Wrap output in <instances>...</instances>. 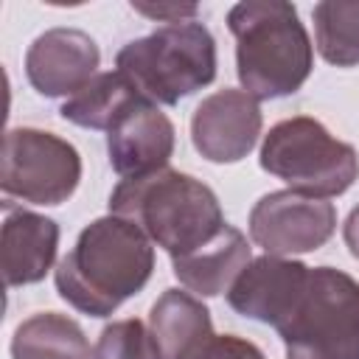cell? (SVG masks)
<instances>
[{"label": "cell", "instance_id": "e0dca14e", "mask_svg": "<svg viewBox=\"0 0 359 359\" xmlns=\"http://www.w3.org/2000/svg\"><path fill=\"white\" fill-rule=\"evenodd\" d=\"M140 98L143 95H137V90L118 70L95 73L76 95H70L62 104L59 115L76 126L109 132L112 123Z\"/></svg>", "mask_w": 359, "mask_h": 359}, {"label": "cell", "instance_id": "3957f363", "mask_svg": "<svg viewBox=\"0 0 359 359\" xmlns=\"http://www.w3.org/2000/svg\"><path fill=\"white\" fill-rule=\"evenodd\" d=\"M109 213L137 224L171 258L202 247L224 227L216 194L202 180L174 168L121 180L109 196Z\"/></svg>", "mask_w": 359, "mask_h": 359}, {"label": "cell", "instance_id": "9a60e30c", "mask_svg": "<svg viewBox=\"0 0 359 359\" xmlns=\"http://www.w3.org/2000/svg\"><path fill=\"white\" fill-rule=\"evenodd\" d=\"M149 331L163 359H188L205 339L213 337L208 306L191 292L165 289L149 311Z\"/></svg>", "mask_w": 359, "mask_h": 359}, {"label": "cell", "instance_id": "52a82bcc", "mask_svg": "<svg viewBox=\"0 0 359 359\" xmlns=\"http://www.w3.org/2000/svg\"><path fill=\"white\" fill-rule=\"evenodd\" d=\"M81 180V157L73 143L53 132L20 126L3 140L0 188L6 202L62 205L73 196Z\"/></svg>", "mask_w": 359, "mask_h": 359}, {"label": "cell", "instance_id": "9c48e42d", "mask_svg": "<svg viewBox=\"0 0 359 359\" xmlns=\"http://www.w3.org/2000/svg\"><path fill=\"white\" fill-rule=\"evenodd\" d=\"M261 107L244 93L224 87L194 109L191 140L194 149L210 163H238L252 151L261 135Z\"/></svg>", "mask_w": 359, "mask_h": 359}, {"label": "cell", "instance_id": "8992f818", "mask_svg": "<svg viewBox=\"0 0 359 359\" xmlns=\"http://www.w3.org/2000/svg\"><path fill=\"white\" fill-rule=\"evenodd\" d=\"M261 168L289 191L328 199L345 194L359 177L356 149L337 140L320 121L294 115L269 129L261 143Z\"/></svg>", "mask_w": 359, "mask_h": 359}, {"label": "cell", "instance_id": "6da1fadb", "mask_svg": "<svg viewBox=\"0 0 359 359\" xmlns=\"http://www.w3.org/2000/svg\"><path fill=\"white\" fill-rule=\"evenodd\" d=\"M151 269L154 250L149 236L109 213L79 233L73 250L59 261L53 280L59 297L76 311L107 317L149 283Z\"/></svg>", "mask_w": 359, "mask_h": 359}, {"label": "cell", "instance_id": "5bb4252c", "mask_svg": "<svg viewBox=\"0 0 359 359\" xmlns=\"http://www.w3.org/2000/svg\"><path fill=\"white\" fill-rule=\"evenodd\" d=\"M171 261H174L177 280L188 292L199 297H216L233 286V280L241 275V269L252 258H250V244L244 233L236 230L233 224H224L210 241Z\"/></svg>", "mask_w": 359, "mask_h": 359}, {"label": "cell", "instance_id": "30bf717a", "mask_svg": "<svg viewBox=\"0 0 359 359\" xmlns=\"http://www.w3.org/2000/svg\"><path fill=\"white\" fill-rule=\"evenodd\" d=\"M101 62L98 45L79 28H50L39 34L25 53V76L45 98L76 95Z\"/></svg>", "mask_w": 359, "mask_h": 359}, {"label": "cell", "instance_id": "ffe728a7", "mask_svg": "<svg viewBox=\"0 0 359 359\" xmlns=\"http://www.w3.org/2000/svg\"><path fill=\"white\" fill-rule=\"evenodd\" d=\"M188 359H264L261 348L233 334H213Z\"/></svg>", "mask_w": 359, "mask_h": 359}, {"label": "cell", "instance_id": "7402d4cb", "mask_svg": "<svg viewBox=\"0 0 359 359\" xmlns=\"http://www.w3.org/2000/svg\"><path fill=\"white\" fill-rule=\"evenodd\" d=\"M342 236H345V244L351 250V255L359 261V205L348 213L345 219V227H342Z\"/></svg>", "mask_w": 359, "mask_h": 359}, {"label": "cell", "instance_id": "5b68a950", "mask_svg": "<svg viewBox=\"0 0 359 359\" xmlns=\"http://www.w3.org/2000/svg\"><path fill=\"white\" fill-rule=\"evenodd\" d=\"M275 331L286 359H359V283L334 266L309 269L306 289Z\"/></svg>", "mask_w": 359, "mask_h": 359}, {"label": "cell", "instance_id": "d6986e66", "mask_svg": "<svg viewBox=\"0 0 359 359\" xmlns=\"http://www.w3.org/2000/svg\"><path fill=\"white\" fill-rule=\"evenodd\" d=\"M93 359H163V353L151 331L140 320L129 317V320L109 323L101 331Z\"/></svg>", "mask_w": 359, "mask_h": 359}, {"label": "cell", "instance_id": "8fae6325", "mask_svg": "<svg viewBox=\"0 0 359 359\" xmlns=\"http://www.w3.org/2000/svg\"><path fill=\"white\" fill-rule=\"evenodd\" d=\"M107 151L115 174L123 180L168 168L174 154V123L157 104L140 98L107 132Z\"/></svg>", "mask_w": 359, "mask_h": 359}, {"label": "cell", "instance_id": "ac0fdd59", "mask_svg": "<svg viewBox=\"0 0 359 359\" xmlns=\"http://www.w3.org/2000/svg\"><path fill=\"white\" fill-rule=\"evenodd\" d=\"M317 50L328 65H359V0H323L311 8Z\"/></svg>", "mask_w": 359, "mask_h": 359}, {"label": "cell", "instance_id": "7a4b0ae2", "mask_svg": "<svg viewBox=\"0 0 359 359\" xmlns=\"http://www.w3.org/2000/svg\"><path fill=\"white\" fill-rule=\"evenodd\" d=\"M227 28L236 36L238 81L255 101L283 98L306 84L314 50L292 3H236L227 14Z\"/></svg>", "mask_w": 359, "mask_h": 359}, {"label": "cell", "instance_id": "277c9868", "mask_svg": "<svg viewBox=\"0 0 359 359\" xmlns=\"http://www.w3.org/2000/svg\"><path fill=\"white\" fill-rule=\"evenodd\" d=\"M118 73L151 104H180L216 79V39L196 22H174L126 42L115 56Z\"/></svg>", "mask_w": 359, "mask_h": 359}, {"label": "cell", "instance_id": "ba28073f", "mask_svg": "<svg viewBox=\"0 0 359 359\" xmlns=\"http://www.w3.org/2000/svg\"><path fill=\"white\" fill-rule=\"evenodd\" d=\"M337 230L331 202L297 191H272L250 210V236L266 255H294L320 250Z\"/></svg>", "mask_w": 359, "mask_h": 359}, {"label": "cell", "instance_id": "2e32d148", "mask_svg": "<svg viewBox=\"0 0 359 359\" xmlns=\"http://www.w3.org/2000/svg\"><path fill=\"white\" fill-rule=\"evenodd\" d=\"M14 359H93L81 325L56 311H39L22 320L11 337Z\"/></svg>", "mask_w": 359, "mask_h": 359}, {"label": "cell", "instance_id": "4fadbf2b", "mask_svg": "<svg viewBox=\"0 0 359 359\" xmlns=\"http://www.w3.org/2000/svg\"><path fill=\"white\" fill-rule=\"evenodd\" d=\"M3 278L6 286H28L48 275L59 247V224L31 210L3 202Z\"/></svg>", "mask_w": 359, "mask_h": 359}, {"label": "cell", "instance_id": "44dd1931", "mask_svg": "<svg viewBox=\"0 0 359 359\" xmlns=\"http://www.w3.org/2000/svg\"><path fill=\"white\" fill-rule=\"evenodd\" d=\"M132 8L135 11H140V14H146L149 20H165V22H185V17L191 20V17H196V11H199V6H194V3H188V6H180V3H157V6H149V3H132Z\"/></svg>", "mask_w": 359, "mask_h": 359}, {"label": "cell", "instance_id": "7c38bea8", "mask_svg": "<svg viewBox=\"0 0 359 359\" xmlns=\"http://www.w3.org/2000/svg\"><path fill=\"white\" fill-rule=\"evenodd\" d=\"M309 269L311 266L300 261L261 255L250 261L233 280V286L227 289V303L236 314L278 328V323L289 314V309L306 289Z\"/></svg>", "mask_w": 359, "mask_h": 359}]
</instances>
